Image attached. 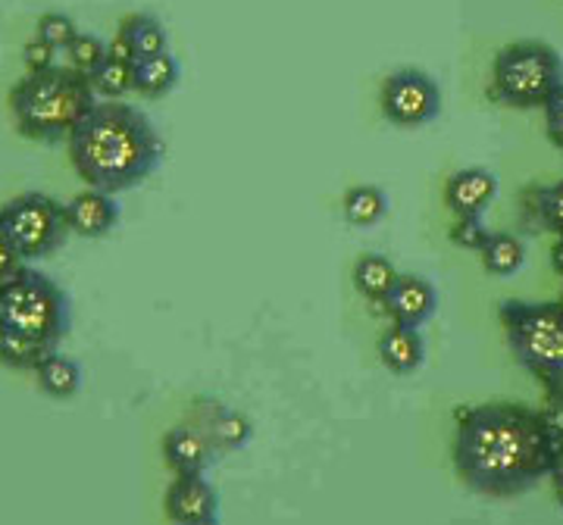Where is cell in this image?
I'll list each match as a JSON object with an SVG mask.
<instances>
[{"mask_svg": "<svg viewBox=\"0 0 563 525\" xmlns=\"http://www.w3.org/2000/svg\"><path fill=\"white\" fill-rule=\"evenodd\" d=\"M551 485H554V498H558V504L563 506V450H558V460H554V469H551Z\"/></svg>", "mask_w": 563, "mask_h": 525, "instance_id": "4dcf8cb0", "label": "cell"}, {"mask_svg": "<svg viewBox=\"0 0 563 525\" xmlns=\"http://www.w3.org/2000/svg\"><path fill=\"white\" fill-rule=\"evenodd\" d=\"M163 513L173 525H195L220 516V494L207 482V472L176 476L163 494Z\"/></svg>", "mask_w": 563, "mask_h": 525, "instance_id": "9c48e42d", "label": "cell"}, {"mask_svg": "<svg viewBox=\"0 0 563 525\" xmlns=\"http://www.w3.org/2000/svg\"><path fill=\"white\" fill-rule=\"evenodd\" d=\"M454 469L473 494L514 501L551 476L558 445L542 410L514 401L463 406L454 425Z\"/></svg>", "mask_w": 563, "mask_h": 525, "instance_id": "6da1fadb", "label": "cell"}, {"mask_svg": "<svg viewBox=\"0 0 563 525\" xmlns=\"http://www.w3.org/2000/svg\"><path fill=\"white\" fill-rule=\"evenodd\" d=\"M379 360L395 376H413L426 364V338L420 328L391 323L376 342Z\"/></svg>", "mask_w": 563, "mask_h": 525, "instance_id": "9a60e30c", "label": "cell"}, {"mask_svg": "<svg viewBox=\"0 0 563 525\" xmlns=\"http://www.w3.org/2000/svg\"><path fill=\"white\" fill-rule=\"evenodd\" d=\"M98 94L88 76L69 66H54L47 72H25L10 88V116L22 138L38 144L66 142L81 116L95 107Z\"/></svg>", "mask_w": 563, "mask_h": 525, "instance_id": "3957f363", "label": "cell"}, {"mask_svg": "<svg viewBox=\"0 0 563 525\" xmlns=\"http://www.w3.org/2000/svg\"><path fill=\"white\" fill-rule=\"evenodd\" d=\"M195 525H222V523H220V516H210V520H201V523H195Z\"/></svg>", "mask_w": 563, "mask_h": 525, "instance_id": "d6a6232c", "label": "cell"}, {"mask_svg": "<svg viewBox=\"0 0 563 525\" xmlns=\"http://www.w3.org/2000/svg\"><path fill=\"white\" fill-rule=\"evenodd\" d=\"M526 257H529V250H526V242L517 232H488V242L479 250L483 269L488 276H498V279L517 276L526 266Z\"/></svg>", "mask_w": 563, "mask_h": 525, "instance_id": "ac0fdd59", "label": "cell"}, {"mask_svg": "<svg viewBox=\"0 0 563 525\" xmlns=\"http://www.w3.org/2000/svg\"><path fill=\"white\" fill-rule=\"evenodd\" d=\"M179 60L163 51L157 57H144V60H135V91L147 101H157V98H166L176 85H179Z\"/></svg>", "mask_w": 563, "mask_h": 525, "instance_id": "d6986e66", "label": "cell"}, {"mask_svg": "<svg viewBox=\"0 0 563 525\" xmlns=\"http://www.w3.org/2000/svg\"><path fill=\"white\" fill-rule=\"evenodd\" d=\"M120 32L132 47V57L144 60V57H157L163 51H169V35L163 29V22L151 13H135L120 22Z\"/></svg>", "mask_w": 563, "mask_h": 525, "instance_id": "44dd1931", "label": "cell"}, {"mask_svg": "<svg viewBox=\"0 0 563 525\" xmlns=\"http://www.w3.org/2000/svg\"><path fill=\"white\" fill-rule=\"evenodd\" d=\"M69 328V294L35 266H25L13 282L0 288V335L29 344L41 354H54L66 342Z\"/></svg>", "mask_w": 563, "mask_h": 525, "instance_id": "277c9868", "label": "cell"}, {"mask_svg": "<svg viewBox=\"0 0 563 525\" xmlns=\"http://www.w3.org/2000/svg\"><path fill=\"white\" fill-rule=\"evenodd\" d=\"M383 313L398 325L422 328L435 313H439V291L426 276L417 272H401L391 294L385 298Z\"/></svg>", "mask_w": 563, "mask_h": 525, "instance_id": "30bf717a", "label": "cell"}, {"mask_svg": "<svg viewBox=\"0 0 563 525\" xmlns=\"http://www.w3.org/2000/svg\"><path fill=\"white\" fill-rule=\"evenodd\" d=\"M25 266H32V262H25L20 257V250L13 247V244L7 242L3 235H0V288L7 282H13L16 276H20Z\"/></svg>", "mask_w": 563, "mask_h": 525, "instance_id": "f546056e", "label": "cell"}, {"mask_svg": "<svg viewBox=\"0 0 563 525\" xmlns=\"http://www.w3.org/2000/svg\"><path fill=\"white\" fill-rule=\"evenodd\" d=\"M551 266H554L558 276H563V235H558L554 244H551Z\"/></svg>", "mask_w": 563, "mask_h": 525, "instance_id": "1f68e13d", "label": "cell"}, {"mask_svg": "<svg viewBox=\"0 0 563 525\" xmlns=\"http://www.w3.org/2000/svg\"><path fill=\"white\" fill-rule=\"evenodd\" d=\"M448 238H451L454 247H461V250L479 254L483 244L488 242V228H485L483 216H454V225H451Z\"/></svg>", "mask_w": 563, "mask_h": 525, "instance_id": "484cf974", "label": "cell"}, {"mask_svg": "<svg viewBox=\"0 0 563 525\" xmlns=\"http://www.w3.org/2000/svg\"><path fill=\"white\" fill-rule=\"evenodd\" d=\"M122 206L117 194H107L98 188H85L66 203V223L69 232L79 238H107L120 225Z\"/></svg>", "mask_w": 563, "mask_h": 525, "instance_id": "5bb4252c", "label": "cell"}, {"mask_svg": "<svg viewBox=\"0 0 563 525\" xmlns=\"http://www.w3.org/2000/svg\"><path fill=\"white\" fill-rule=\"evenodd\" d=\"M442 198L454 216H485V210L498 198V176L483 166L457 169L454 176H448Z\"/></svg>", "mask_w": 563, "mask_h": 525, "instance_id": "4fadbf2b", "label": "cell"}, {"mask_svg": "<svg viewBox=\"0 0 563 525\" xmlns=\"http://www.w3.org/2000/svg\"><path fill=\"white\" fill-rule=\"evenodd\" d=\"M544 132H548V142L554 144L558 150H563V88L544 103Z\"/></svg>", "mask_w": 563, "mask_h": 525, "instance_id": "f1b7e54d", "label": "cell"}, {"mask_svg": "<svg viewBox=\"0 0 563 525\" xmlns=\"http://www.w3.org/2000/svg\"><path fill=\"white\" fill-rule=\"evenodd\" d=\"M398 266L388 260L385 254H363L354 262V272H351V279H354V288H357V294H361L363 301H369L373 306H383L385 298L391 294V288L398 282Z\"/></svg>", "mask_w": 563, "mask_h": 525, "instance_id": "e0dca14e", "label": "cell"}, {"mask_svg": "<svg viewBox=\"0 0 563 525\" xmlns=\"http://www.w3.org/2000/svg\"><path fill=\"white\" fill-rule=\"evenodd\" d=\"M57 54L51 44H44L41 38H32L22 47V63H25V72H47L57 66Z\"/></svg>", "mask_w": 563, "mask_h": 525, "instance_id": "4316f807", "label": "cell"}, {"mask_svg": "<svg viewBox=\"0 0 563 525\" xmlns=\"http://www.w3.org/2000/svg\"><path fill=\"white\" fill-rule=\"evenodd\" d=\"M191 423H198L210 435V442L217 447V454H235L254 438V425L244 416L242 410L220 404L213 398H198L191 406Z\"/></svg>", "mask_w": 563, "mask_h": 525, "instance_id": "7c38bea8", "label": "cell"}, {"mask_svg": "<svg viewBox=\"0 0 563 525\" xmlns=\"http://www.w3.org/2000/svg\"><path fill=\"white\" fill-rule=\"evenodd\" d=\"M542 420L548 425L551 442L558 445V450H563V384L561 388H551V398L542 406Z\"/></svg>", "mask_w": 563, "mask_h": 525, "instance_id": "83f0119b", "label": "cell"}, {"mask_svg": "<svg viewBox=\"0 0 563 525\" xmlns=\"http://www.w3.org/2000/svg\"><path fill=\"white\" fill-rule=\"evenodd\" d=\"M529 201L532 203L526 206V216L536 220L544 232L563 235V182L532 188L529 191Z\"/></svg>", "mask_w": 563, "mask_h": 525, "instance_id": "603a6c76", "label": "cell"}, {"mask_svg": "<svg viewBox=\"0 0 563 525\" xmlns=\"http://www.w3.org/2000/svg\"><path fill=\"white\" fill-rule=\"evenodd\" d=\"M561 88V54L544 41H514L492 63L488 98L510 110H542Z\"/></svg>", "mask_w": 563, "mask_h": 525, "instance_id": "5b68a950", "label": "cell"}, {"mask_svg": "<svg viewBox=\"0 0 563 525\" xmlns=\"http://www.w3.org/2000/svg\"><path fill=\"white\" fill-rule=\"evenodd\" d=\"M63 54H66V66H69V69H76V72L91 79V76L98 72V66L107 60V44H103L98 35L79 32Z\"/></svg>", "mask_w": 563, "mask_h": 525, "instance_id": "cb8c5ba5", "label": "cell"}, {"mask_svg": "<svg viewBox=\"0 0 563 525\" xmlns=\"http://www.w3.org/2000/svg\"><path fill=\"white\" fill-rule=\"evenodd\" d=\"M507 344L517 364L548 388L563 384V301L526 303L504 301L498 306Z\"/></svg>", "mask_w": 563, "mask_h": 525, "instance_id": "8992f818", "label": "cell"}, {"mask_svg": "<svg viewBox=\"0 0 563 525\" xmlns=\"http://www.w3.org/2000/svg\"><path fill=\"white\" fill-rule=\"evenodd\" d=\"M66 150L85 188L107 194L147 182L166 154L151 116L125 101H95L66 138Z\"/></svg>", "mask_w": 563, "mask_h": 525, "instance_id": "7a4b0ae2", "label": "cell"}, {"mask_svg": "<svg viewBox=\"0 0 563 525\" xmlns=\"http://www.w3.org/2000/svg\"><path fill=\"white\" fill-rule=\"evenodd\" d=\"M0 235L20 250L25 262L44 260L69 242L66 203L44 191H25L0 206Z\"/></svg>", "mask_w": 563, "mask_h": 525, "instance_id": "52a82bcc", "label": "cell"}, {"mask_svg": "<svg viewBox=\"0 0 563 525\" xmlns=\"http://www.w3.org/2000/svg\"><path fill=\"white\" fill-rule=\"evenodd\" d=\"M32 376H35L41 394H47L51 401H73L85 384V369H81L79 360L66 357L60 350L44 357Z\"/></svg>", "mask_w": 563, "mask_h": 525, "instance_id": "2e32d148", "label": "cell"}, {"mask_svg": "<svg viewBox=\"0 0 563 525\" xmlns=\"http://www.w3.org/2000/svg\"><path fill=\"white\" fill-rule=\"evenodd\" d=\"M342 213L354 228H373L388 216V198L376 185H354L342 198Z\"/></svg>", "mask_w": 563, "mask_h": 525, "instance_id": "ffe728a7", "label": "cell"}, {"mask_svg": "<svg viewBox=\"0 0 563 525\" xmlns=\"http://www.w3.org/2000/svg\"><path fill=\"white\" fill-rule=\"evenodd\" d=\"M88 81H91L98 101H122L129 91H135V63L107 54V60L98 66V72Z\"/></svg>", "mask_w": 563, "mask_h": 525, "instance_id": "7402d4cb", "label": "cell"}, {"mask_svg": "<svg viewBox=\"0 0 563 525\" xmlns=\"http://www.w3.org/2000/svg\"><path fill=\"white\" fill-rule=\"evenodd\" d=\"M163 463L169 466L176 476H195V472H207L213 460L220 457L217 447L210 442V435L201 425L185 420V423L173 425L163 435Z\"/></svg>", "mask_w": 563, "mask_h": 525, "instance_id": "8fae6325", "label": "cell"}, {"mask_svg": "<svg viewBox=\"0 0 563 525\" xmlns=\"http://www.w3.org/2000/svg\"><path fill=\"white\" fill-rule=\"evenodd\" d=\"M76 35H79V29H76L73 16L57 13V10L44 13V16L38 20V25H35V38H41L44 44H51L54 51H66Z\"/></svg>", "mask_w": 563, "mask_h": 525, "instance_id": "d4e9b609", "label": "cell"}, {"mask_svg": "<svg viewBox=\"0 0 563 525\" xmlns=\"http://www.w3.org/2000/svg\"><path fill=\"white\" fill-rule=\"evenodd\" d=\"M383 116L398 129H420L439 120L442 113V91L439 81L422 69H398L383 81L379 91Z\"/></svg>", "mask_w": 563, "mask_h": 525, "instance_id": "ba28073f", "label": "cell"}]
</instances>
